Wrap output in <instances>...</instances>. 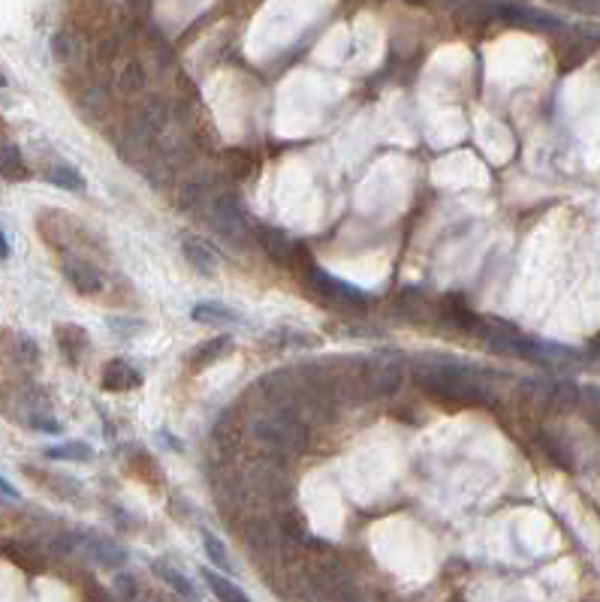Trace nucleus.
Listing matches in <instances>:
<instances>
[{"label": "nucleus", "mask_w": 600, "mask_h": 602, "mask_svg": "<svg viewBox=\"0 0 600 602\" xmlns=\"http://www.w3.org/2000/svg\"><path fill=\"white\" fill-rule=\"evenodd\" d=\"M432 365H417L414 380L426 394L444 401V403H486L489 385L480 383V376L473 367L464 362H450V358H428Z\"/></svg>", "instance_id": "nucleus-1"}, {"label": "nucleus", "mask_w": 600, "mask_h": 602, "mask_svg": "<svg viewBox=\"0 0 600 602\" xmlns=\"http://www.w3.org/2000/svg\"><path fill=\"white\" fill-rule=\"evenodd\" d=\"M250 431H254L259 443H266L277 455H293L308 443V428L286 407L281 412H266V416H259Z\"/></svg>", "instance_id": "nucleus-2"}, {"label": "nucleus", "mask_w": 600, "mask_h": 602, "mask_svg": "<svg viewBox=\"0 0 600 602\" xmlns=\"http://www.w3.org/2000/svg\"><path fill=\"white\" fill-rule=\"evenodd\" d=\"M401 380H405V367H401L398 356H371L362 362V383L369 385L371 394H380V398H387V394H396Z\"/></svg>", "instance_id": "nucleus-3"}, {"label": "nucleus", "mask_w": 600, "mask_h": 602, "mask_svg": "<svg viewBox=\"0 0 600 602\" xmlns=\"http://www.w3.org/2000/svg\"><path fill=\"white\" fill-rule=\"evenodd\" d=\"M61 272H64L70 286L82 295H97V292H103V286H106L100 268H97L94 263H88V259L79 256V254H70V256L61 259Z\"/></svg>", "instance_id": "nucleus-4"}, {"label": "nucleus", "mask_w": 600, "mask_h": 602, "mask_svg": "<svg viewBox=\"0 0 600 602\" xmlns=\"http://www.w3.org/2000/svg\"><path fill=\"white\" fill-rule=\"evenodd\" d=\"M311 283H314V290L320 295H329V299L342 301V304H347V308H365V304H369V295H365L360 286L338 281V277L326 274V272H317V268H311Z\"/></svg>", "instance_id": "nucleus-5"}, {"label": "nucleus", "mask_w": 600, "mask_h": 602, "mask_svg": "<svg viewBox=\"0 0 600 602\" xmlns=\"http://www.w3.org/2000/svg\"><path fill=\"white\" fill-rule=\"evenodd\" d=\"M0 178H6V181H24L28 178V166H24L19 145L6 136H0Z\"/></svg>", "instance_id": "nucleus-6"}, {"label": "nucleus", "mask_w": 600, "mask_h": 602, "mask_svg": "<svg viewBox=\"0 0 600 602\" xmlns=\"http://www.w3.org/2000/svg\"><path fill=\"white\" fill-rule=\"evenodd\" d=\"M139 383H142V374L133 365H127V362H109V367L103 371V385L109 392L136 389Z\"/></svg>", "instance_id": "nucleus-7"}, {"label": "nucleus", "mask_w": 600, "mask_h": 602, "mask_svg": "<svg viewBox=\"0 0 600 602\" xmlns=\"http://www.w3.org/2000/svg\"><path fill=\"white\" fill-rule=\"evenodd\" d=\"M58 347H61V353L67 356L70 365H79V358H82V353L88 349L85 329H79V326H61V329H58Z\"/></svg>", "instance_id": "nucleus-8"}, {"label": "nucleus", "mask_w": 600, "mask_h": 602, "mask_svg": "<svg viewBox=\"0 0 600 602\" xmlns=\"http://www.w3.org/2000/svg\"><path fill=\"white\" fill-rule=\"evenodd\" d=\"M582 403V389L577 383H552L546 407L555 412H573Z\"/></svg>", "instance_id": "nucleus-9"}, {"label": "nucleus", "mask_w": 600, "mask_h": 602, "mask_svg": "<svg viewBox=\"0 0 600 602\" xmlns=\"http://www.w3.org/2000/svg\"><path fill=\"white\" fill-rule=\"evenodd\" d=\"M191 317L196 322H205V326H239V313L223 308V304H193Z\"/></svg>", "instance_id": "nucleus-10"}, {"label": "nucleus", "mask_w": 600, "mask_h": 602, "mask_svg": "<svg viewBox=\"0 0 600 602\" xmlns=\"http://www.w3.org/2000/svg\"><path fill=\"white\" fill-rule=\"evenodd\" d=\"M182 250H184V259L193 268H200L202 274H214V268H218V256H214V250L209 245H202V241H193V238H184Z\"/></svg>", "instance_id": "nucleus-11"}, {"label": "nucleus", "mask_w": 600, "mask_h": 602, "mask_svg": "<svg viewBox=\"0 0 600 602\" xmlns=\"http://www.w3.org/2000/svg\"><path fill=\"white\" fill-rule=\"evenodd\" d=\"M46 181L61 187V190H70V193H82L85 190V178L79 175L76 166H67V163H55L46 169Z\"/></svg>", "instance_id": "nucleus-12"}, {"label": "nucleus", "mask_w": 600, "mask_h": 602, "mask_svg": "<svg viewBox=\"0 0 600 602\" xmlns=\"http://www.w3.org/2000/svg\"><path fill=\"white\" fill-rule=\"evenodd\" d=\"M85 548H88V551H91L103 566H121L124 557H127L118 545L112 542V539H103V536H85Z\"/></svg>", "instance_id": "nucleus-13"}, {"label": "nucleus", "mask_w": 600, "mask_h": 602, "mask_svg": "<svg viewBox=\"0 0 600 602\" xmlns=\"http://www.w3.org/2000/svg\"><path fill=\"white\" fill-rule=\"evenodd\" d=\"M202 579L209 581V588H211L214 597L223 599V602H245L248 599V593L241 588H236V584L227 579V575H220L214 570H202Z\"/></svg>", "instance_id": "nucleus-14"}, {"label": "nucleus", "mask_w": 600, "mask_h": 602, "mask_svg": "<svg viewBox=\"0 0 600 602\" xmlns=\"http://www.w3.org/2000/svg\"><path fill=\"white\" fill-rule=\"evenodd\" d=\"M257 238H259V245L266 247V254H272L277 263H286V256L293 254L295 250V245L290 238L284 236V232H277V229H257Z\"/></svg>", "instance_id": "nucleus-15"}, {"label": "nucleus", "mask_w": 600, "mask_h": 602, "mask_svg": "<svg viewBox=\"0 0 600 602\" xmlns=\"http://www.w3.org/2000/svg\"><path fill=\"white\" fill-rule=\"evenodd\" d=\"M155 572H157L160 579H164V581H166L169 588H173L175 593H182V597H187V599H193V597H196V588H193V584L187 581L184 575L178 572V570H173V566H169V563L157 560V563H155Z\"/></svg>", "instance_id": "nucleus-16"}, {"label": "nucleus", "mask_w": 600, "mask_h": 602, "mask_svg": "<svg viewBox=\"0 0 600 602\" xmlns=\"http://www.w3.org/2000/svg\"><path fill=\"white\" fill-rule=\"evenodd\" d=\"M223 353H230V338L227 335L214 338V340H209V344H202L200 349H196V353H193V367H209V365L218 362Z\"/></svg>", "instance_id": "nucleus-17"}, {"label": "nucleus", "mask_w": 600, "mask_h": 602, "mask_svg": "<svg viewBox=\"0 0 600 602\" xmlns=\"http://www.w3.org/2000/svg\"><path fill=\"white\" fill-rule=\"evenodd\" d=\"M91 446L85 443H64V446H49L46 449V458H73V461H91Z\"/></svg>", "instance_id": "nucleus-18"}, {"label": "nucleus", "mask_w": 600, "mask_h": 602, "mask_svg": "<svg viewBox=\"0 0 600 602\" xmlns=\"http://www.w3.org/2000/svg\"><path fill=\"white\" fill-rule=\"evenodd\" d=\"M202 542H205V554L211 557V563H218L223 572H230L232 563H230V557H227V548L218 542V536L209 533V530H202Z\"/></svg>", "instance_id": "nucleus-19"}, {"label": "nucleus", "mask_w": 600, "mask_h": 602, "mask_svg": "<svg viewBox=\"0 0 600 602\" xmlns=\"http://www.w3.org/2000/svg\"><path fill=\"white\" fill-rule=\"evenodd\" d=\"M109 329L115 331V335L130 338L133 331H139V329H142V322H127V320L121 322V317H112V320H109Z\"/></svg>", "instance_id": "nucleus-20"}, {"label": "nucleus", "mask_w": 600, "mask_h": 602, "mask_svg": "<svg viewBox=\"0 0 600 602\" xmlns=\"http://www.w3.org/2000/svg\"><path fill=\"white\" fill-rule=\"evenodd\" d=\"M582 401H588L591 412H595V419H600V389L597 385H588V389H582Z\"/></svg>", "instance_id": "nucleus-21"}, {"label": "nucleus", "mask_w": 600, "mask_h": 602, "mask_svg": "<svg viewBox=\"0 0 600 602\" xmlns=\"http://www.w3.org/2000/svg\"><path fill=\"white\" fill-rule=\"evenodd\" d=\"M130 584H133L130 575H121V579H118V588H121V593H127V597H136V590H133Z\"/></svg>", "instance_id": "nucleus-22"}, {"label": "nucleus", "mask_w": 600, "mask_h": 602, "mask_svg": "<svg viewBox=\"0 0 600 602\" xmlns=\"http://www.w3.org/2000/svg\"><path fill=\"white\" fill-rule=\"evenodd\" d=\"M0 494H6V497H19V491H15L13 485L4 479V476H0Z\"/></svg>", "instance_id": "nucleus-23"}, {"label": "nucleus", "mask_w": 600, "mask_h": 602, "mask_svg": "<svg viewBox=\"0 0 600 602\" xmlns=\"http://www.w3.org/2000/svg\"><path fill=\"white\" fill-rule=\"evenodd\" d=\"M10 256V245H6V236H4V229H0V259H6Z\"/></svg>", "instance_id": "nucleus-24"}, {"label": "nucleus", "mask_w": 600, "mask_h": 602, "mask_svg": "<svg viewBox=\"0 0 600 602\" xmlns=\"http://www.w3.org/2000/svg\"><path fill=\"white\" fill-rule=\"evenodd\" d=\"M0 88H6V76L4 73H0Z\"/></svg>", "instance_id": "nucleus-25"}]
</instances>
